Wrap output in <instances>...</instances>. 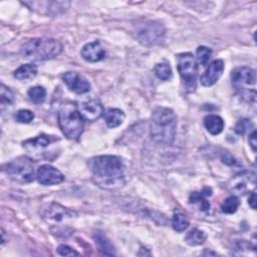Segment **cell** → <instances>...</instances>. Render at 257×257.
Listing matches in <instances>:
<instances>
[{
    "label": "cell",
    "mask_w": 257,
    "mask_h": 257,
    "mask_svg": "<svg viewBox=\"0 0 257 257\" xmlns=\"http://www.w3.org/2000/svg\"><path fill=\"white\" fill-rule=\"evenodd\" d=\"M204 125L211 135H219L224 127L223 119L216 114H209L204 117Z\"/></svg>",
    "instance_id": "obj_18"
},
{
    "label": "cell",
    "mask_w": 257,
    "mask_h": 257,
    "mask_svg": "<svg viewBox=\"0 0 257 257\" xmlns=\"http://www.w3.org/2000/svg\"><path fill=\"white\" fill-rule=\"evenodd\" d=\"M62 51V44L54 38H32L20 49L21 55L32 61H42L56 57Z\"/></svg>",
    "instance_id": "obj_3"
},
{
    "label": "cell",
    "mask_w": 257,
    "mask_h": 257,
    "mask_svg": "<svg viewBox=\"0 0 257 257\" xmlns=\"http://www.w3.org/2000/svg\"><path fill=\"white\" fill-rule=\"evenodd\" d=\"M206 238H207V235L204 231L195 228L187 233V235L185 237V241L190 246H198V245L203 244L205 242Z\"/></svg>",
    "instance_id": "obj_22"
},
{
    "label": "cell",
    "mask_w": 257,
    "mask_h": 257,
    "mask_svg": "<svg viewBox=\"0 0 257 257\" xmlns=\"http://www.w3.org/2000/svg\"><path fill=\"white\" fill-rule=\"evenodd\" d=\"M177 67L181 78L188 91H194L196 88L197 64L192 53L185 52L177 56Z\"/></svg>",
    "instance_id": "obj_6"
},
{
    "label": "cell",
    "mask_w": 257,
    "mask_h": 257,
    "mask_svg": "<svg viewBox=\"0 0 257 257\" xmlns=\"http://www.w3.org/2000/svg\"><path fill=\"white\" fill-rule=\"evenodd\" d=\"M232 83L240 92L247 90L246 87L253 85L256 82L255 70L248 66L236 67L231 73Z\"/></svg>",
    "instance_id": "obj_8"
},
{
    "label": "cell",
    "mask_w": 257,
    "mask_h": 257,
    "mask_svg": "<svg viewBox=\"0 0 257 257\" xmlns=\"http://www.w3.org/2000/svg\"><path fill=\"white\" fill-rule=\"evenodd\" d=\"M154 70L157 77L161 80H169L172 77V69L168 62L157 63Z\"/></svg>",
    "instance_id": "obj_25"
},
{
    "label": "cell",
    "mask_w": 257,
    "mask_h": 257,
    "mask_svg": "<svg viewBox=\"0 0 257 257\" xmlns=\"http://www.w3.org/2000/svg\"><path fill=\"white\" fill-rule=\"evenodd\" d=\"M62 79L66 86L73 92L85 93L90 89V83L88 80L74 71H68L63 74Z\"/></svg>",
    "instance_id": "obj_12"
},
{
    "label": "cell",
    "mask_w": 257,
    "mask_h": 257,
    "mask_svg": "<svg viewBox=\"0 0 257 257\" xmlns=\"http://www.w3.org/2000/svg\"><path fill=\"white\" fill-rule=\"evenodd\" d=\"M0 101H1V106L4 107L5 105H10L14 101V94L13 92L6 87L4 84H1L0 88Z\"/></svg>",
    "instance_id": "obj_28"
},
{
    "label": "cell",
    "mask_w": 257,
    "mask_h": 257,
    "mask_svg": "<svg viewBox=\"0 0 257 257\" xmlns=\"http://www.w3.org/2000/svg\"><path fill=\"white\" fill-rule=\"evenodd\" d=\"M93 240H94L98 250L100 251V253L102 255H105V256H113V255H115V252H114L112 244L110 243V241L107 239V237L101 231L94 232Z\"/></svg>",
    "instance_id": "obj_16"
},
{
    "label": "cell",
    "mask_w": 257,
    "mask_h": 257,
    "mask_svg": "<svg viewBox=\"0 0 257 257\" xmlns=\"http://www.w3.org/2000/svg\"><path fill=\"white\" fill-rule=\"evenodd\" d=\"M75 213L59 204L51 203L47 204L41 209V216L47 222L59 223L65 219H70Z\"/></svg>",
    "instance_id": "obj_9"
},
{
    "label": "cell",
    "mask_w": 257,
    "mask_h": 257,
    "mask_svg": "<svg viewBox=\"0 0 257 257\" xmlns=\"http://www.w3.org/2000/svg\"><path fill=\"white\" fill-rule=\"evenodd\" d=\"M104 120L107 124V126L113 128L118 126L120 123H122L123 119H124V113L122 112V110L118 109V108H109L107 109L104 114Z\"/></svg>",
    "instance_id": "obj_20"
},
{
    "label": "cell",
    "mask_w": 257,
    "mask_h": 257,
    "mask_svg": "<svg viewBox=\"0 0 257 257\" xmlns=\"http://www.w3.org/2000/svg\"><path fill=\"white\" fill-rule=\"evenodd\" d=\"M248 141H249V145H250V147L252 148V150H253L254 152H256L257 142H256V132H255V131H253V132L251 133V135H249Z\"/></svg>",
    "instance_id": "obj_33"
},
{
    "label": "cell",
    "mask_w": 257,
    "mask_h": 257,
    "mask_svg": "<svg viewBox=\"0 0 257 257\" xmlns=\"http://www.w3.org/2000/svg\"><path fill=\"white\" fill-rule=\"evenodd\" d=\"M248 176H245V175H240V176H237V178L235 179V181H233V185H232V188L234 189V190H237V191H239V192H244L247 188H248V186H247V184L248 183H250V182H255V180H252V181H250V177H249V179L247 178Z\"/></svg>",
    "instance_id": "obj_29"
},
{
    "label": "cell",
    "mask_w": 257,
    "mask_h": 257,
    "mask_svg": "<svg viewBox=\"0 0 257 257\" xmlns=\"http://www.w3.org/2000/svg\"><path fill=\"white\" fill-rule=\"evenodd\" d=\"M78 110L83 118L90 121L97 119L103 112L102 105L96 97H89L81 101L78 105Z\"/></svg>",
    "instance_id": "obj_11"
},
{
    "label": "cell",
    "mask_w": 257,
    "mask_h": 257,
    "mask_svg": "<svg viewBox=\"0 0 257 257\" xmlns=\"http://www.w3.org/2000/svg\"><path fill=\"white\" fill-rule=\"evenodd\" d=\"M88 168L99 185H113L123 177V166L118 157L104 155L91 158Z\"/></svg>",
    "instance_id": "obj_2"
},
{
    "label": "cell",
    "mask_w": 257,
    "mask_h": 257,
    "mask_svg": "<svg viewBox=\"0 0 257 257\" xmlns=\"http://www.w3.org/2000/svg\"><path fill=\"white\" fill-rule=\"evenodd\" d=\"M136 38L145 45H155L163 40L165 35L164 26L154 20H143L134 28Z\"/></svg>",
    "instance_id": "obj_5"
},
{
    "label": "cell",
    "mask_w": 257,
    "mask_h": 257,
    "mask_svg": "<svg viewBox=\"0 0 257 257\" xmlns=\"http://www.w3.org/2000/svg\"><path fill=\"white\" fill-rule=\"evenodd\" d=\"M248 203H249V205L251 206V208L252 209H255L256 208V195H255V193H252L251 194V196L249 197V201H248Z\"/></svg>",
    "instance_id": "obj_35"
},
{
    "label": "cell",
    "mask_w": 257,
    "mask_h": 257,
    "mask_svg": "<svg viewBox=\"0 0 257 257\" xmlns=\"http://www.w3.org/2000/svg\"><path fill=\"white\" fill-rule=\"evenodd\" d=\"M36 180L41 185L51 186L63 182L64 176L58 169L50 165H42L37 170Z\"/></svg>",
    "instance_id": "obj_10"
},
{
    "label": "cell",
    "mask_w": 257,
    "mask_h": 257,
    "mask_svg": "<svg viewBox=\"0 0 257 257\" xmlns=\"http://www.w3.org/2000/svg\"><path fill=\"white\" fill-rule=\"evenodd\" d=\"M197 61L200 65L204 66L207 64V62L209 61L211 54H212V50L209 47L206 46H199L197 48Z\"/></svg>",
    "instance_id": "obj_27"
},
{
    "label": "cell",
    "mask_w": 257,
    "mask_h": 257,
    "mask_svg": "<svg viewBox=\"0 0 257 257\" xmlns=\"http://www.w3.org/2000/svg\"><path fill=\"white\" fill-rule=\"evenodd\" d=\"M52 143V139L47 135H40L33 139H29L23 143V147L28 151H39L48 147Z\"/></svg>",
    "instance_id": "obj_17"
},
{
    "label": "cell",
    "mask_w": 257,
    "mask_h": 257,
    "mask_svg": "<svg viewBox=\"0 0 257 257\" xmlns=\"http://www.w3.org/2000/svg\"><path fill=\"white\" fill-rule=\"evenodd\" d=\"M251 126H253L252 122H251L249 119L243 118V119H240V120L237 122V124H236V126H235V131H236V133L243 135V134H245L248 130H250Z\"/></svg>",
    "instance_id": "obj_31"
},
{
    "label": "cell",
    "mask_w": 257,
    "mask_h": 257,
    "mask_svg": "<svg viewBox=\"0 0 257 257\" xmlns=\"http://www.w3.org/2000/svg\"><path fill=\"white\" fill-rule=\"evenodd\" d=\"M172 225L177 232H183L189 227V220L185 214H183L179 209H176L173 214Z\"/></svg>",
    "instance_id": "obj_23"
},
{
    "label": "cell",
    "mask_w": 257,
    "mask_h": 257,
    "mask_svg": "<svg viewBox=\"0 0 257 257\" xmlns=\"http://www.w3.org/2000/svg\"><path fill=\"white\" fill-rule=\"evenodd\" d=\"M177 116L168 107L159 106L153 110L151 117V137L162 145H171L176 136Z\"/></svg>",
    "instance_id": "obj_1"
},
{
    "label": "cell",
    "mask_w": 257,
    "mask_h": 257,
    "mask_svg": "<svg viewBox=\"0 0 257 257\" xmlns=\"http://www.w3.org/2000/svg\"><path fill=\"white\" fill-rule=\"evenodd\" d=\"M28 97L29 99L35 103V104H40L45 100L46 97V90L44 87L37 85V86H33L31 88H29V90L27 91Z\"/></svg>",
    "instance_id": "obj_24"
},
{
    "label": "cell",
    "mask_w": 257,
    "mask_h": 257,
    "mask_svg": "<svg viewBox=\"0 0 257 257\" xmlns=\"http://www.w3.org/2000/svg\"><path fill=\"white\" fill-rule=\"evenodd\" d=\"M58 123L63 135L69 140H76L83 130V117L73 103H63L58 110Z\"/></svg>",
    "instance_id": "obj_4"
},
{
    "label": "cell",
    "mask_w": 257,
    "mask_h": 257,
    "mask_svg": "<svg viewBox=\"0 0 257 257\" xmlns=\"http://www.w3.org/2000/svg\"><path fill=\"white\" fill-rule=\"evenodd\" d=\"M37 74V66L32 63H26L19 66L14 71V77L21 81H28Z\"/></svg>",
    "instance_id": "obj_19"
},
{
    "label": "cell",
    "mask_w": 257,
    "mask_h": 257,
    "mask_svg": "<svg viewBox=\"0 0 257 257\" xmlns=\"http://www.w3.org/2000/svg\"><path fill=\"white\" fill-rule=\"evenodd\" d=\"M33 118H34V113L29 109H20L15 114V119L18 122H22V123H28L32 121Z\"/></svg>",
    "instance_id": "obj_30"
},
{
    "label": "cell",
    "mask_w": 257,
    "mask_h": 257,
    "mask_svg": "<svg viewBox=\"0 0 257 257\" xmlns=\"http://www.w3.org/2000/svg\"><path fill=\"white\" fill-rule=\"evenodd\" d=\"M239 205H240L239 199L236 196H230L223 202L221 206V210L225 214H233L237 211Z\"/></svg>",
    "instance_id": "obj_26"
},
{
    "label": "cell",
    "mask_w": 257,
    "mask_h": 257,
    "mask_svg": "<svg viewBox=\"0 0 257 257\" xmlns=\"http://www.w3.org/2000/svg\"><path fill=\"white\" fill-rule=\"evenodd\" d=\"M80 54L82 58L88 62H96L104 58L105 51L98 41L88 42L81 48Z\"/></svg>",
    "instance_id": "obj_15"
},
{
    "label": "cell",
    "mask_w": 257,
    "mask_h": 257,
    "mask_svg": "<svg viewBox=\"0 0 257 257\" xmlns=\"http://www.w3.org/2000/svg\"><path fill=\"white\" fill-rule=\"evenodd\" d=\"M23 4L41 13L43 12L42 11L43 9H46V13H49V14L61 13L69 5L68 2H63V1H27V2H23Z\"/></svg>",
    "instance_id": "obj_13"
},
{
    "label": "cell",
    "mask_w": 257,
    "mask_h": 257,
    "mask_svg": "<svg viewBox=\"0 0 257 257\" xmlns=\"http://www.w3.org/2000/svg\"><path fill=\"white\" fill-rule=\"evenodd\" d=\"M222 161H223V163H225L227 165H234L236 163V160L228 153H226V156L222 157Z\"/></svg>",
    "instance_id": "obj_34"
},
{
    "label": "cell",
    "mask_w": 257,
    "mask_h": 257,
    "mask_svg": "<svg viewBox=\"0 0 257 257\" xmlns=\"http://www.w3.org/2000/svg\"><path fill=\"white\" fill-rule=\"evenodd\" d=\"M57 253L61 256H78L79 253L67 245H59L57 247Z\"/></svg>",
    "instance_id": "obj_32"
},
{
    "label": "cell",
    "mask_w": 257,
    "mask_h": 257,
    "mask_svg": "<svg viewBox=\"0 0 257 257\" xmlns=\"http://www.w3.org/2000/svg\"><path fill=\"white\" fill-rule=\"evenodd\" d=\"M224 70V62L222 59L212 61L204 74L201 76V83L204 86H211L215 84L221 77Z\"/></svg>",
    "instance_id": "obj_14"
},
{
    "label": "cell",
    "mask_w": 257,
    "mask_h": 257,
    "mask_svg": "<svg viewBox=\"0 0 257 257\" xmlns=\"http://www.w3.org/2000/svg\"><path fill=\"white\" fill-rule=\"evenodd\" d=\"M189 204L196 205L199 210L207 212L210 210V203L206 199V195L203 192H193L189 196Z\"/></svg>",
    "instance_id": "obj_21"
},
{
    "label": "cell",
    "mask_w": 257,
    "mask_h": 257,
    "mask_svg": "<svg viewBox=\"0 0 257 257\" xmlns=\"http://www.w3.org/2000/svg\"><path fill=\"white\" fill-rule=\"evenodd\" d=\"M3 170L12 180L19 183H29L34 177L33 166L26 158H18L7 163Z\"/></svg>",
    "instance_id": "obj_7"
}]
</instances>
